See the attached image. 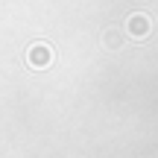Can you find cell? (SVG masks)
I'll return each mask as SVG.
<instances>
[{
  "instance_id": "obj_1",
  "label": "cell",
  "mask_w": 158,
  "mask_h": 158,
  "mask_svg": "<svg viewBox=\"0 0 158 158\" xmlns=\"http://www.w3.org/2000/svg\"><path fill=\"white\" fill-rule=\"evenodd\" d=\"M27 64L32 70H44L53 64V47L47 44V41H35L32 47L27 50Z\"/></svg>"
},
{
  "instance_id": "obj_2",
  "label": "cell",
  "mask_w": 158,
  "mask_h": 158,
  "mask_svg": "<svg viewBox=\"0 0 158 158\" xmlns=\"http://www.w3.org/2000/svg\"><path fill=\"white\" fill-rule=\"evenodd\" d=\"M149 29H152V23H149V18L143 15V12H135V15H129V21H126V32L132 35V38L143 41L149 35Z\"/></svg>"
},
{
  "instance_id": "obj_3",
  "label": "cell",
  "mask_w": 158,
  "mask_h": 158,
  "mask_svg": "<svg viewBox=\"0 0 158 158\" xmlns=\"http://www.w3.org/2000/svg\"><path fill=\"white\" fill-rule=\"evenodd\" d=\"M106 47H120V35H111V29H108V35H106Z\"/></svg>"
}]
</instances>
